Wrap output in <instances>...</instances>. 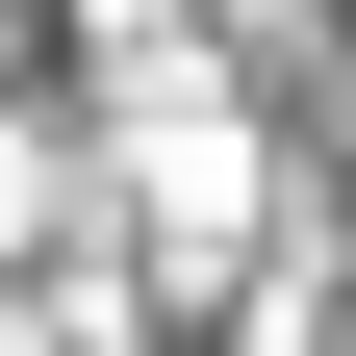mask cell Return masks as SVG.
I'll use <instances>...</instances> for the list:
<instances>
[{
	"mask_svg": "<svg viewBox=\"0 0 356 356\" xmlns=\"http://www.w3.org/2000/svg\"><path fill=\"white\" fill-rule=\"evenodd\" d=\"M0 229H51V153H26V127H0Z\"/></svg>",
	"mask_w": 356,
	"mask_h": 356,
	"instance_id": "6da1fadb",
	"label": "cell"
}]
</instances>
